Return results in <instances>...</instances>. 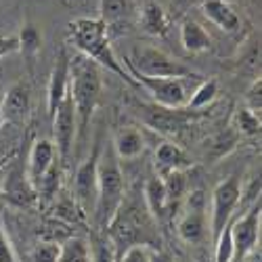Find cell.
Wrapping results in <instances>:
<instances>
[{"label": "cell", "mask_w": 262, "mask_h": 262, "mask_svg": "<svg viewBox=\"0 0 262 262\" xmlns=\"http://www.w3.org/2000/svg\"><path fill=\"white\" fill-rule=\"evenodd\" d=\"M91 262H118L116 246L107 235L93 239V244H91Z\"/></svg>", "instance_id": "26"}, {"label": "cell", "mask_w": 262, "mask_h": 262, "mask_svg": "<svg viewBox=\"0 0 262 262\" xmlns=\"http://www.w3.org/2000/svg\"><path fill=\"white\" fill-rule=\"evenodd\" d=\"M206 210H208V198L202 189H195L187 195L185 214L179 221V237L185 244H200L206 237Z\"/></svg>", "instance_id": "10"}, {"label": "cell", "mask_w": 262, "mask_h": 262, "mask_svg": "<svg viewBox=\"0 0 262 262\" xmlns=\"http://www.w3.org/2000/svg\"><path fill=\"white\" fill-rule=\"evenodd\" d=\"M181 42L189 53H204L212 45L208 32L193 19H185L181 24Z\"/></svg>", "instance_id": "22"}, {"label": "cell", "mask_w": 262, "mask_h": 262, "mask_svg": "<svg viewBox=\"0 0 262 262\" xmlns=\"http://www.w3.org/2000/svg\"><path fill=\"white\" fill-rule=\"evenodd\" d=\"M191 166V158L187 156V151L174 143H162L156 149V168H158V177H164L168 172L174 170H187Z\"/></svg>", "instance_id": "18"}, {"label": "cell", "mask_w": 262, "mask_h": 262, "mask_svg": "<svg viewBox=\"0 0 262 262\" xmlns=\"http://www.w3.org/2000/svg\"><path fill=\"white\" fill-rule=\"evenodd\" d=\"M195 3H200V0H170V11L174 17H181L185 15Z\"/></svg>", "instance_id": "35"}, {"label": "cell", "mask_w": 262, "mask_h": 262, "mask_svg": "<svg viewBox=\"0 0 262 262\" xmlns=\"http://www.w3.org/2000/svg\"><path fill=\"white\" fill-rule=\"evenodd\" d=\"M151 262H174V260H172V256H170V254L154 250V252H151Z\"/></svg>", "instance_id": "36"}, {"label": "cell", "mask_w": 262, "mask_h": 262, "mask_svg": "<svg viewBox=\"0 0 262 262\" xmlns=\"http://www.w3.org/2000/svg\"><path fill=\"white\" fill-rule=\"evenodd\" d=\"M0 262H19L15 256V250L9 242V237L5 233V227L0 223Z\"/></svg>", "instance_id": "32"}, {"label": "cell", "mask_w": 262, "mask_h": 262, "mask_svg": "<svg viewBox=\"0 0 262 262\" xmlns=\"http://www.w3.org/2000/svg\"><path fill=\"white\" fill-rule=\"evenodd\" d=\"M145 151V137L139 128L124 126L114 137V154L118 160H135Z\"/></svg>", "instance_id": "17"}, {"label": "cell", "mask_w": 262, "mask_h": 262, "mask_svg": "<svg viewBox=\"0 0 262 262\" xmlns=\"http://www.w3.org/2000/svg\"><path fill=\"white\" fill-rule=\"evenodd\" d=\"M101 21L107 28L109 38H118L130 32L135 17V3L133 0H101Z\"/></svg>", "instance_id": "13"}, {"label": "cell", "mask_w": 262, "mask_h": 262, "mask_svg": "<svg viewBox=\"0 0 262 262\" xmlns=\"http://www.w3.org/2000/svg\"><path fill=\"white\" fill-rule=\"evenodd\" d=\"M248 109L250 112H254L256 116H260V80H256L254 84H252V89H250V93H248Z\"/></svg>", "instance_id": "33"}, {"label": "cell", "mask_w": 262, "mask_h": 262, "mask_svg": "<svg viewBox=\"0 0 262 262\" xmlns=\"http://www.w3.org/2000/svg\"><path fill=\"white\" fill-rule=\"evenodd\" d=\"M216 95H218L216 80H202L193 89V93L189 97V103H187V109H191V112H202L204 107H208L216 99Z\"/></svg>", "instance_id": "23"}, {"label": "cell", "mask_w": 262, "mask_h": 262, "mask_svg": "<svg viewBox=\"0 0 262 262\" xmlns=\"http://www.w3.org/2000/svg\"><path fill=\"white\" fill-rule=\"evenodd\" d=\"M126 185L124 174L118 164L114 151H107L105 156H99L97 168V200H95V221L99 229H107L109 223L124 204Z\"/></svg>", "instance_id": "3"}, {"label": "cell", "mask_w": 262, "mask_h": 262, "mask_svg": "<svg viewBox=\"0 0 262 262\" xmlns=\"http://www.w3.org/2000/svg\"><path fill=\"white\" fill-rule=\"evenodd\" d=\"M202 13L216 28L225 32H237L242 26V19L227 0H202Z\"/></svg>", "instance_id": "16"}, {"label": "cell", "mask_w": 262, "mask_h": 262, "mask_svg": "<svg viewBox=\"0 0 262 262\" xmlns=\"http://www.w3.org/2000/svg\"><path fill=\"white\" fill-rule=\"evenodd\" d=\"M59 160L57 156V149H55V143L51 139H40L32 145L30 149V158H28V181L30 185L34 187V191L38 193V187L40 183L45 181L47 172L53 168V164ZM61 162V160H59Z\"/></svg>", "instance_id": "14"}, {"label": "cell", "mask_w": 262, "mask_h": 262, "mask_svg": "<svg viewBox=\"0 0 262 262\" xmlns=\"http://www.w3.org/2000/svg\"><path fill=\"white\" fill-rule=\"evenodd\" d=\"M61 246L57 242H42L32 250V262H57Z\"/></svg>", "instance_id": "30"}, {"label": "cell", "mask_w": 262, "mask_h": 262, "mask_svg": "<svg viewBox=\"0 0 262 262\" xmlns=\"http://www.w3.org/2000/svg\"><path fill=\"white\" fill-rule=\"evenodd\" d=\"M139 86L154 97L156 105L168 107V109H181L187 107L189 97L193 89H189V82L198 76L189 78H145V76H133Z\"/></svg>", "instance_id": "6"}, {"label": "cell", "mask_w": 262, "mask_h": 262, "mask_svg": "<svg viewBox=\"0 0 262 262\" xmlns=\"http://www.w3.org/2000/svg\"><path fill=\"white\" fill-rule=\"evenodd\" d=\"M70 40L80 51V55L95 61L99 68L114 72L118 78H122L130 86H139L137 80L124 70V65L116 57L112 49V38L107 36V28L101 19H89V17L74 19L70 24Z\"/></svg>", "instance_id": "1"}, {"label": "cell", "mask_w": 262, "mask_h": 262, "mask_svg": "<svg viewBox=\"0 0 262 262\" xmlns=\"http://www.w3.org/2000/svg\"><path fill=\"white\" fill-rule=\"evenodd\" d=\"M70 95L82 137L101 99V68L84 55L70 57Z\"/></svg>", "instance_id": "2"}, {"label": "cell", "mask_w": 262, "mask_h": 262, "mask_svg": "<svg viewBox=\"0 0 262 262\" xmlns=\"http://www.w3.org/2000/svg\"><path fill=\"white\" fill-rule=\"evenodd\" d=\"M99 156H101V149H99V147H95L93 156L80 164V168L76 170V177H74V195H76V202L82 206V210H84V212L95 210Z\"/></svg>", "instance_id": "12"}, {"label": "cell", "mask_w": 262, "mask_h": 262, "mask_svg": "<svg viewBox=\"0 0 262 262\" xmlns=\"http://www.w3.org/2000/svg\"><path fill=\"white\" fill-rule=\"evenodd\" d=\"M237 124H239V130H242L244 135L248 137H254L260 133V116H256L254 112H250V109H239L237 114Z\"/></svg>", "instance_id": "31"}, {"label": "cell", "mask_w": 262, "mask_h": 262, "mask_svg": "<svg viewBox=\"0 0 262 262\" xmlns=\"http://www.w3.org/2000/svg\"><path fill=\"white\" fill-rule=\"evenodd\" d=\"M143 198H145L147 210L151 212V216H154L156 221H164V218L170 214L168 195H166V189H164V183H162L160 177H151L145 183Z\"/></svg>", "instance_id": "20"}, {"label": "cell", "mask_w": 262, "mask_h": 262, "mask_svg": "<svg viewBox=\"0 0 262 262\" xmlns=\"http://www.w3.org/2000/svg\"><path fill=\"white\" fill-rule=\"evenodd\" d=\"M141 28L149 36H166L170 30V17L158 3L147 0L141 11Z\"/></svg>", "instance_id": "21"}, {"label": "cell", "mask_w": 262, "mask_h": 262, "mask_svg": "<svg viewBox=\"0 0 262 262\" xmlns=\"http://www.w3.org/2000/svg\"><path fill=\"white\" fill-rule=\"evenodd\" d=\"M57 262H91V246L80 237H72L61 246Z\"/></svg>", "instance_id": "24"}, {"label": "cell", "mask_w": 262, "mask_h": 262, "mask_svg": "<svg viewBox=\"0 0 262 262\" xmlns=\"http://www.w3.org/2000/svg\"><path fill=\"white\" fill-rule=\"evenodd\" d=\"M231 225V223H229ZM225 227L223 233L216 237V256L214 262H233V242H231V227Z\"/></svg>", "instance_id": "29"}, {"label": "cell", "mask_w": 262, "mask_h": 262, "mask_svg": "<svg viewBox=\"0 0 262 262\" xmlns=\"http://www.w3.org/2000/svg\"><path fill=\"white\" fill-rule=\"evenodd\" d=\"M137 114L141 118V122L145 126H149L151 130L164 135V137H177L183 130L200 116V112H191L187 107L181 109H168V107H160L156 103H139Z\"/></svg>", "instance_id": "5"}, {"label": "cell", "mask_w": 262, "mask_h": 262, "mask_svg": "<svg viewBox=\"0 0 262 262\" xmlns=\"http://www.w3.org/2000/svg\"><path fill=\"white\" fill-rule=\"evenodd\" d=\"M36 195L38 193L30 185L26 170L19 164L13 166L5 179V198H9L11 202H17V204H30V202H34Z\"/></svg>", "instance_id": "19"}, {"label": "cell", "mask_w": 262, "mask_h": 262, "mask_svg": "<svg viewBox=\"0 0 262 262\" xmlns=\"http://www.w3.org/2000/svg\"><path fill=\"white\" fill-rule=\"evenodd\" d=\"M68 91H70V57L65 53V49H61L49 82V116L55 114V109L59 107L63 97L68 95Z\"/></svg>", "instance_id": "15"}, {"label": "cell", "mask_w": 262, "mask_h": 262, "mask_svg": "<svg viewBox=\"0 0 262 262\" xmlns=\"http://www.w3.org/2000/svg\"><path fill=\"white\" fill-rule=\"evenodd\" d=\"M260 216L262 206L260 200H256L244 216H239L233 225H229L233 242V262H244V258L260 246Z\"/></svg>", "instance_id": "8"}, {"label": "cell", "mask_w": 262, "mask_h": 262, "mask_svg": "<svg viewBox=\"0 0 262 262\" xmlns=\"http://www.w3.org/2000/svg\"><path fill=\"white\" fill-rule=\"evenodd\" d=\"M32 112V91L30 84L19 80L7 91V97L0 107V120L11 126H24Z\"/></svg>", "instance_id": "11"}, {"label": "cell", "mask_w": 262, "mask_h": 262, "mask_svg": "<svg viewBox=\"0 0 262 262\" xmlns=\"http://www.w3.org/2000/svg\"><path fill=\"white\" fill-rule=\"evenodd\" d=\"M19 51L24 53L26 57H36L38 51H40V45H42V38H40V32L34 28V26H24L19 34Z\"/></svg>", "instance_id": "27"}, {"label": "cell", "mask_w": 262, "mask_h": 262, "mask_svg": "<svg viewBox=\"0 0 262 262\" xmlns=\"http://www.w3.org/2000/svg\"><path fill=\"white\" fill-rule=\"evenodd\" d=\"M162 183H164V189H166V195H168V204L170 208L181 202V198L187 191V174L185 170H174V172H168L164 177H160Z\"/></svg>", "instance_id": "25"}, {"label": "cell", "mask_w": 262, "mask_h": 262, "mask_svg": "<svg viewBox=\"0 0 262 262\" xmlns=\"http://www.w3.org/2000/svg\"><path fill=\"white\" fill-rule=\"evenodd\" d=\"M19 51V40L15 36H0V59Z\"/></svg>", "instance_id": "34"}, {"label": "cell", "mask_w": 262, "mask_h": 262, "mask_svg": "<svg viewBox=\"0 0 262 262\" xmlns=\"http://www.w3.org/2000/svg\"><path fill=\"white\" fill-rule=\"evenodd\" d=\"M242 202V183L237 177H231L223 183H218L212 191V212H210V235L216 242V237L231 223L235 208Z\"/></svg>", "instance_id": "7"}, {"label": "cell", "mask_w": 262, "mask_h": 262, "mask_svg": "<svg viewBox=\"0 0 262 262\" xmlns=\"http://www.w3.org/2000/svg\"><path fill=\"white\" fill-rule=\"evenodd\" d=\"M151 252L154 248L149 244H133L122 250L118 262H151Z\"/></svg>", "instance_id": "28"}, {"label": "cell", "mask_w": 262, "mask_h": 262, "mask_svg": "<svg viewBox=\"0 0 262 262\" xmlns=\"http://www.w3.org/2000/svg\"><path fill=\"white\" fill-rule=\"evenodd\" d=\"M128 70L133 72L130 76H145V78H189L195 76L187 65L170 57L158 47L141 45L135 47L130 53V59L126 61Z\"/></svg>", "instance_id": "4"}, {"label": "cell", "mask_w": 262, "mask_h": 262, "mask_svg": "<svg viewBox=\"0 0 262 262\" xmlns=\"http://www.w3.org/2000/svg\"><path fill=\"white\" fill-rule=\"evenodd\" d=\"M51 120H53V143L57 149V156L61 162H68L72 156L74 143L78 139L76 109H74V101H72L70 91L63 97V101L59 103V107L55 109Z\"/></svg>", "instance_id": "9"}]
</instances>
